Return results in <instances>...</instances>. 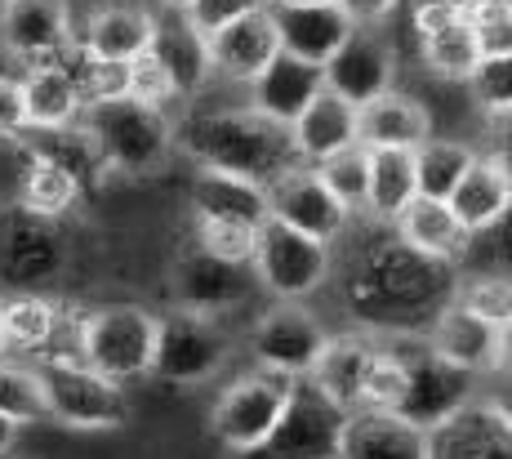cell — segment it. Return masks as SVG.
<instances>
[{"label":"cell","instance_id":"obj_9","mask_svg":"<svg viewBox=\"0 0 512 459\" xmlns=\"http://www.w3.org/2000/svg\"><path fill=\"white\" fill-rule=\"evenodd\" d=\"M330 263H334V246L312 241V237H303V232L268 219L259 228V241H254L250 268H254V281H259L272 299L303 304V299L317 295L330 281Z\"/></svg>","mask_w":512,"mask_h":459},{"label":"cell","instance_id":"obj_26","mask_svg":"<svg viewBox=\"0 0 512 459\" xmlns=\"http://www.w3.org/2000/svg\"><path fill=\"white\" fill-rule=\"evenodd\" d=\"M446 205H450V214L459 219V228H464L468 237L495 228L512 205L508 161L504 156H477V161L468 165V174L459 179V188L446 197Z\"/></svg>","mask_w":512,"mask_h":459},{"label":"cell","instance_id":"obj_7","mask_svg":"<svg viewBox=\"0 0 512 459\" xmlns=\"http://www.w3.org/2000/svg\"><path fill=\"white\" fill-rule=\"evenodd\" d=\"M45 388V415L58 419L63 428H81V433H98V428H121L130 415L125 388L103 379L85 361L72 357H45L36 366Z\"/></svg>","mask_w":512,"mask_h":459},{"label":"cell","instance_id":"obj_39","mask_svg":"<svg viewBox=\"0 0 512 459\" xmlns=\"http://www.w3.org/2000/svg\"><path fill=\"white\" fill-rule=\"evenodd\" d=\"M464 14L481 58L512 54V0H464Z\"/></svg>","mask_w":512,"mask_h":459},{"label":"cell","instance_id":"obj_45","mask_svg":"<svg viewBox=\"0 0 512 459\" xmlns=\"http://www.w3.org/2000/svg\"><path fill=\"white\" fill-rule=\"evenodd\" d=\"M459 304H468L477 317H486V321H495V326H504L508 330V281H499V277H481V281H472V286H459Z\"/></svg>","mask_w":512,"mask_h":459},{"label":"cell","instance_id":"obj_20","mask_svg":"<svg viewBox=\"0 0 512 459\" xmlns=\"http://www.w3.org/2000/svg\"><path fill=\"white\" fill-rule=\"evenodd\" d=\"M210 45V72L223 76L232 85H250L272 58L281 54V41H277V27H272V9H254V14L236 18L223 32L205 36Z\"/></svg>","mask_w":512,"mask_h":459},{"label":"cell","instance_id":"obj_11","mask_svg":"<svg viewBox=\"0 0 512 459\" xmlns=\"http://www.w3.org/2000/svg\"><path fill=\"white\" fill-rule=\"evenodd\" d=\"M330 330L308 304L272 299L250 326V357L259 370H277L285 379H308L326 348Z\"/></svg>","mask_w":512,"mask_h":459},{"label":"cell","instance_id":"obj_10","mask_svg":"<svg viewBox=\"0 0 512 459\" xmlns=\"http://www.w3.org/2000/svg\"><path fill=\"white\" fill-rule=\"evenodd\" d=\"M232 353V335L223 321L196 317V312H179L156 317V353H152V375H161L165 384L196 388L210 384Z\"/></svg>","mask_w":512,"mask_h":459},{"label":"cell","instance_id":"obj_25","mask_svg":"<svg viewBox=\"0 0 512 459\" xmlns=\"http://www.w3.org/2000/svg\"><path fill=\"white\" fill-rule=\"evenodd\" d=\"M339 459H428V433L388 410H352L343 419Z\"/></svg>","mask_w":512,"mask_h":459},{"label":"cell","instance_id":"obj_21","mask_svg":"<svg viewBox=\"0 0 512 459\" xmlns=\"http://www.w3.org/2000/svg\"><path fill=\"white\" fill-rule=\"evenodd\" d=\"M374 353H379V344H374V335H366V330L330 335L317 366H312L308 384L317 388L330 406L352 415V410H361V393H366V375L374 366Z\"/></svg>","mask_w":512,"mask_h":459},{"label":"cell","instance_id":"obj_16","mask_svg":"<svg viewBox=\"0 0 512 459\" xmlns=\"http://www.w3.org/2000/svg\"><path fill=\"white\" fill-rule=\"evenodd\" d=\"M321 76H326L330 94L361 107L392 90V81H397V45L379 27H352V36L334 50V58L321 67Z\"/></svg>","mask_w":512,"mask_h":459},{"label":"cell","instance_id":"obj_1","mask_svg":"<svg viewBox=\"0 0 512 459\" xmlns=\"http://www.w3.org/2000/svg\"><path fill=\"white\" fill-rule=\"evenodd\" d=\"M339 241L326 286L366 335H423L464 286L459 263L410 250L388 223L352 219Z\"/></svg>","mask_w":512,"mask_h":459},{"label":"cell","instance_id":"obj_29","mask_svg":"<svg viewBox=\"0 0 512 459\" xmlns=\"http://www.w3.org/2000/svg\"><path fill=\"white\" fill-rule=\"evenodd\" d=\"M290 143L299 165H321L330 156L357 148V107L343 103L339 94L321 90L317 99L303 107V116L290 125Z\"/></svg>","mask_w":512,"mask_h":459},{"label":"cell","instance_id":"obj_53","mask_svg":"<svg viewBox=\"0 0 512 459\" xmlns=\"http://www.w3.org/2000/svg\"><path fill=\"white\" fill-rule=\"evenodd\" d=\"M459 5H464V0H459Z\"/></svg>","mask_w":512,"mask_h":459},{"label":"cell","instance_id":"obj_52","mask_svg":"<svg viewBox=\"0 0 512 459\" xmlns=\"http://www.w3.org/2000/svg\"><path fill=\"white\" fill-rule=\"evenodd\" d=\"M5 353H9V348H5V335H0V361H5Z\"/></svg>","mask_w":512,"mask_h":459},{"label":"cell","instance_id":"obj_34","mask_svg":"<svg viewBox=\"0 0 512 459\" xmlns=\"http://www.w3.org/2000/svg\"><path fill=\"white\" fill-rule=\"evenodd\" d=\"M81 192L85 188L63 170V165H54V161H45V156L27 152L23 174H18V201L14 205L41 214V219H63V214L76 210Z\"/></svg>","mask_w":512,"mask_h":459},{"label":"cell","instance_id":"obj_47","mask_svg":"<svg viewBox=\"0 0 512 459\" xmlns=\"http://www.w3.org/2000/svg\"><path fill=\"white\" fill-rule=\"evenodd\" d=\"M334 5L352 27H383L401 9V0H334Z\"/></svg>","mask_w":512,"mask_h":459},{"label":"cell","instance_id":"obj_28","mask_svg":"<svg viewBox=\"0 0 512 459\" xmlns=\"http://www.w3.org/2000/svg\"><path fill=\"white\" fill-rule=\"evenodd\" d=\"M152 54H156V63L170 72L174 99H192V94H201L205 85L214 81V72H210V45H205V36L196 32L192 23H187V14H174V9L156 14Z\"/></svg>","mask_w":512,"mask_h":459},{"label":"cell","instance_id":"obj_5","mask_svg":"<svg viewBox=\"0 0 512 459\" xmlns=\"http://www.w3.org/2000/svg\"><path fill=\"white\" fill-rule=\"evenodd\" d=\"M72 272V237L63 232V219L9 205L0 210V286L9 295H45L63 286Z\"/></svg>","mask_w":512,"mask_h":459},{"label":"cell","instance_id":"obj_27","mask_svg":"<svg viewBox=\"0 0 512 459\" xmlns=\"http://www.w3.org/2000/svg\"><path fill=\"white\" fill-rule=\"evenodd\" d=\"M156 14L139 5H103L85 18L81 27V54L103 58V63H134L139 54L152 50Z\"/></svg>","mask_w":512,"mask_h":459},{"label":"cell","instance_id":"obj_35","mask_svg":"<svg viewBox=\"0 0 512 459\" xmlns=\"http://www.w3.org/2000/svg\"><path fill=\"white\" fill-rule=\"evenodd\" d=\"M58 321L63 317H58V308L45 295L0 299V335H5V348H18V353H41V348H49L58 335Z\"/></svg>","mask_w":512,"mask_h":459},{"label":"cell","instance_id":"obj_43","mask_svg":"<svg viewBox=\"0 0 512 459\" xmlns=\"http://www.w3.org/2000/svg\"><path fill=\"white\" fill-rule=\"evenodd\" d=\"M125 99H134V103H143V107H165V103L174 99L170 72L156 63L152 50L139 54L134 63H125Z\"/></svg>","mask_w":512,"mask_h":459},{"label":"cell","instance_id":"obj_22","mask_svg":"<svg viewBox=\"0 0 512 459\" xmlns=\"http://www.w3.org/2000/svg\"><path fill=\"white\" fill-rule=\"evenodd\" d=\"M250 107L263 112L268 121H277L290 130L294 121L303 116V107L317 99L326 90V76H321L317 63H303V58H290V54H277L250 85Z\"/></svg>","mask_w":512,"mask_h":459},{"label":"cell","instance_id":"obj_6","mask_svg":"<svg viewBox=\"0 0 512 459\" xmlns=\"http://www.w3.org/2000/svg\"><path fill=\"white\" fill-rule=\"evenodd\" d=\"M81 361L112 384L152 375L156 353V312L139 304H107L81 321Z\"/></svg>","mask_w":512,"mask_h":459},{"label":"cell","instance_id":"obj_42","mask_svg":"<svg viewBox=\"0 0 512 459\" xmlns=\"http://www.w3.org/2000/svg\"><path fill=\"white\" fill-rule=\"evenodd\" d=\"M254 241H259V232L254 228H236V223H201L196 219V241L192 246H201L205 255H214V259L245 263V268H250L254 263Z\"/></svg>","mask_w":512,"mask_h":459},{"label":"cell","instance_id":"obj_14","mask_svg":"<svg viewBox=\"0 0 512 459\" xmlns=\"http://www.w3.org/2000/svg\"><path fill=\"white\" fill-rule=\"evenodd\" d=\"M0 50L27 67L63 63L76 50L67 0H0Z\"/></svg>","mask_w":512,"mask_h":459},{"label":"cell","instance_id":"obj_40","mask_svg":"<svg viewBox=\"0 0 512 459\" xmlns=\"http://www.w3.org/2000/svg\"><path fill=\"white\" fill-rule=\"evenodd\" d=\"M72 81H76V94H81V107L125 99V63H103V58H85L81 54L76 58V67H72Z\"/></svg>","mask_w":512,"mask_h":459},{"label":"cell","instance_id":"obj_4","mask_svg":"<svg viewBox=\"0 0 512 459\" xmlns=\"http://www.w3.org/2000/svg\"><path fill=\"white\" fill-rule=\"evenodd\" d=\"M374 339L401 366V397L388 415L406 419V424L428 433L432 424H441L459 406L472 402V375L432 353L428 335H374Z\"/></svg>","mask_w":512,"mask_h":459},{"label":"cell","instance_id":"obj_48","mask_svg":"<svg viewBox=\"0 0 512 459\" xmlns=\"http://www.w3.org/2000/svg\"><path fill=\"white\" fill-rule=\"evenodd\" d=\"M14 442H18V424H14V419L0 415V459L14 451Z\"/></svg>","mask_w":512,"mask_h":459},{"label":"cell","instance_id":"obj_50","mask_svg":"<svg viewBox=\"0 0 512 459\" xmlns=\"http://www.w3.org/2000/svg\"><path fill=\"white\" fill-rule=\"evenodd\" d=\"M187 5H192V0H161V9H174V14H183Z\"/></svg>","mask_w":512,"mask_h":459},{"label":"cell","instance_id":"obj_31","mask_svg":"<svg viewBox=\"0 0 512 459\" xmlns=\"http://www.w3.org/2000/svg\"><path fill=\"white\" fill-rule=\"evenodd\" d=\"M18 90H23L27 130H67V125H76L85 112L67 63L27 67V72L18 76Z\"/></svg>","mask_w":512,"mask_h":459},{"label":"cell","instance_id":"obj_32","mask_svg":"<svg viewBox=\"0 0 512 459\" xmlns=\"http://www.w3.org/2000/svg\"><path fill=\"white\" fill-rule=\"evenodd\" d=\"M392 232L406 241L410 250L428 259H446V263H459L468 250V232L459 228V219L450 214L446 201H432V197H415L406 210L392 219Z\"/></svg>","mask_w":512,"mask_h":459},{"label":"cell","instance_id":"obj_30","mask_svg":"<svg viewBox=\"0 0 512 459\" xmlns=\"http://www.w3.org/2000/svg\"><path fill=\"white\" fill-rule=\"evenodd\" d=\"M192 214L201 223H236V228L259 232L268 223V188L232 174L201 170L192 183Z\"/></svg>","mask_w":512,"mask_h":459},{"label":"cell","instance_id":"obj_33","mask_svg":"<svg viewBox=\"0 0 512 459\" xmlns=\"http://www.w3.org/2000/svg\"><path fill=\"white\" fill-rule=\"evenodd\" d=\"M419 197L415 183V152L401 148H379L370 152V183H366V219L388 223Z\"/></svg>","mask_w":512,"mask_h":459},{"label":"cell","instance_id":"obj_44","mask_svg":"<svg viewBox=\"0 0 512 459\" xmlns=\"http://www.w3.org/2000/svg\"><path fill=\"white\" fill-rule=\"evenodd\" d=\"M263 5H268V0H192L183 14L201 36H214V32H223L228 23L254 14V9H263Z\"/></svg>","mask_w":512,"mask_h":459},{"label":"cell","instance_id":"obj_13","mask_svg":"<svg viewBox=\"0 0 512 459\" xmlns=\"http://www.w3.org/2000/svg\"><path fill=\"white\" fill-rule=\"evenodd\" d=\"M343 410L330 406L308 379H294V393L285 402L277 428L250 459H339L343 437Z\"/></svg>","mask_w":512,"mask_h":459},{"label":"cell","instance_id":"obj_18","mask_svg":"<svg viewBox=\"0 0 512 459\" xmlns=\"http://www.w3.org/2000/svg\"><path fill=\"white\" fill-rule=\"evenodd\" d=\"M415 36L428 72L441 81H468L481 63L477 36L459 0H415Z\"/></svg>","mask_w":512,"mask_h":459},{"label":"cell","instance_id":"obj_15","mask_svg":"<svg viewBox=\"0 0 512 459\" xmlns=\"http://www.w3.org/2000/svg\"><path fill=\"white\" fill-rule=\"evenodd\" d=\"M268 219L285 223V228L303 232V237H312V241L339 246L352 214L330 197V188L317 179L312 165H294V170H285L281 179L268 183Z\"/></svg>","mask_w":512,"mask_h":459},{"label":"cell","instance_id":"obj_8","mask_svg":"<svg viewBox=\"0 0 512 459\" xmlns=\"http://www.w3.org/2000/svg\"><path fill=\"white\" fill-rule=\"evenodd\" d=\"M290 393H294V379L277 375V370H259V366L245 370L219 393V402L210 410V433L232 455L259 451L268 442V433L277 428Z\"/></svg>","mask_w":512,"mask_h":459},{"label":"cell","instance_id":"obj_49","mask_svg":"<svg viewBox=\"0 0 512 459\" xmlns=\"http://www.w3.org/2000/svg\"><path fill=\"white\" fill-rule=\"evenodd\" d=\"M268 5H330V0H268Z\"/></svg>","mask_w":512,"mask_h":459},{"label":"cell","instance_id":"obj_41","mask_svg":"<svg viewBox=\"0 0 512 459\" xmlns=\"http://www.w3.org/2000/svg\"><path fill=\"white\" fill-rule=\"evenodd\" d=\"M468 85H472V99L486 107L495 121H499V116H508V107H512V54L481 58V63L472 67Z\"/></svg>","mask_w":512,"mask_h":459},{"label":"cell","instance_id":"obj_23","mask_svg":"<svg viewBox=\"0 0 512 459\" xmlns=\"http://www.w3.org/2000/svg\"><path fill=\"white\" fill-rule=\"evenodd\" d=\"M272 27H277L281 54L303 58V63L326 67L334 50L352 36V23L339 14V5H268Z\"/></svg>","mask_w":512,"mask_h":459},{"label":"cell","instance_id":"obj_3","mask_svg":"<svg viewBox=\"0 0 512 459\" xmlns=\"http://www.w3.org/2000/svg\"><path fill=\"white\" fill-rule=\"evenodd\" d=\"M76 125L90 134L103 170L130 174V179L156 174L174 156V121L165 116V107L112 99V103L85 107Z\"/></svg>","mask_w":512,"mask_h":459},{"label":"cell","instance_id":"obj_38","mask_svg":"<svg viewBox=\"0 0 512 459\" xmlns=\"http://www.w3.org/2000/svg\"><path fill=\"white\" fill-rule=\"evenodd\" d=\"M0 415L14 419L18 428L32 424V419H49L45 415V388H41V375H36V370L0 361Z\"/></svg>","mask_w":512,"mask_h":459},{"label":"cell","instance_id":"obj_19","mask_svg":"<svg viewBox=\"0 0 512 459\" xmlns=\"http://www.w3.org/2000/svg\"><path fill=\"white\" fill-rule=\"evenodd\" d=\"M428 459H512L508 410L468 402L428 428Z\"/></svg>","mask_w":512,"mask_h":459},{"label":"cell","instance_id":"obj_24","mask_svg":"<svg viewBox=\"0 0 512 459\" xmlns=\"http://www.w3.org/2000/svg\"><path fill=\"white\" fill-rule=\"evenodd\" d=\"M432 139V116L428 107L410 94H379V99L361 103L357 107V143L366 152L379 148H401V152H415Z\"/></svg>","mask_w":512,"mask_h":459},{"label":"cell","instance_id":"obj_36","mask_svg":"<svg viewBox=\"0 0 512 459\" xmlns=\"http://www.w3.org/2000/svg\"><path fill=\"white\" fill-rule=\"evenodd\" d=\"M477 161V152L459 139H428L423 148H415V183L419 197L446 201L459 188V179L468 174V165Z\"/></svg>","mask_w":512,"mask_h":459},{"label":"cell","instance_id":"obj_2","mask_svg":"<svg viewBox=\"0 0 512 459\" xmlns=\"http://www.w3.org/2000/svg\"><path fill=\"white\" fill-rule=\"evenodd\" d=\"M174 148H183L201 170L250 179L259 188H268L272 179L299 165L290 130L254 112L250 103L192 112L183 125H174Z\"/></svg>","mask_w":512,"mask_h":459},{"label":"cell","instance_id":"obj_46","mask_svg":"<svg viewBox=\"0 0 512 459\" xmlns=\"http://www.w3.org/2000/svg\"><path fill=\"white\" fill-rule=\"evenodd\" d=\"M27 134V112H23V90H18V76L0 81V139H18Z\"/></svg>","mask_w":512,"mask_h":459},{"label":"cell","instance_id":"obj_51","mask_svg":"<svg viewBox=\"0 0 512 459\" xmlns=\"http://www.w3.org/2000/svg\"><path fill=\"white\" fill-rule=\"evenodd\" d=\"M9 63H14V58H9L5 50H0V81H5V76H14V72H9Z\"/></svg>","mask_w":512,"mask_h":459},{"label":"cell","instance_id":"obj_37","mask_svg":"<svg viewBox=\"0 0 512 459\" xmlns=\"http://www.w3.org/2000/svg\"><path fill=\"white\" fill-rule=\"evenodd\" d=\"M317 170V179L330 188V197L343 205V210L352 214V219H361L366 214V183H370V152L361 148H348L339 156H330V161L312 165Z\"/></svg>","mask_w":512,"mask_h":459},{"label":"cell","instance_id":"obj_17","mask_svg":"<svg viewBox=\"0 0 512 459\" xmlns=\"http://www.w3.org/2000/svg\"><path fill=\"white\" fill-rule=\"evenodd\" d=\"M423 335H428L432 353L446 357L450 366L468 370L472 379L499 370L504 366V353H508V330L477 317L468 304H459V295L432 317V326L423 330Z\"/></svg>","mask_w":512,"mask_h":459},{"label":"cell","instance_id":"obj_12","mask_svg":"<svg viewBox=\"0 0 512 459\" xmlns=\"http://www.w3.org/2000/svg\"><path fill=\"white\" fill-rule=\"evenodd\" d=\"M170 290H174V308L179 312L223 321L250 304L259 281H254V268H245V263L214 259L201 246H187L170 272Z\"/></svg>","mask_w":512,"mask_h":459}]
</instances>
